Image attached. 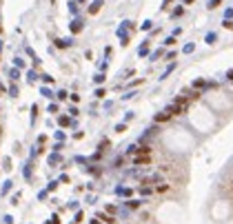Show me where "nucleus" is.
Instances as JSON below:
<instances>
[{
  "label": "nucleus",
  "instance_id": "1",
  "mask_svg": "<svg viewBox=\"0 0 233 224\" xmlns=\"http://www.w3.org/2000/svg\"><path fill=\"white\" fill-rule=\"evenodd\" d=\"M100 4H102V0H95V2L91 4V9H89V11H91V13H95V11L100 9Z\"/></svg>",
  "mask_w": 233,
  "mask_h": 224
},
{
  "label": "nucleus",
  "instance_id": "2",
  "mask_svg": "<svg viewBox=\"0 0 233 224\" xmlns=\"http://www.w3.org/2000/svg\"><path fill=\"white\" fill-rule=\"evenodd\" d=\"M213 40H215V33H209V36H207V42H209V44H211Z\"/></svg>",
  "mask_w": 233,
  "mask_h": 224
},
{
  "label": "nucleus",
  "instance_id": "3",
  "mask_svg": "<svg viewBox=\"0 0 233 224\" xmlns=\"http://www.w3.org/2000/svg\"><path fill=\"white\" fill-rule=\"evenodd\" d=\"M224 27H226V29H233V22H229V20H224Z\"/></svg>",
  "mask_w": 233,
  "mask_h": 224
},
{
  "label": "nucleus",
  "instance_id": "4",
  "mask_svg": "<svg viewBox=\"0 0 233 224\" xmlns=\"http://www.w3.org/2000/svg\"><path fill=\"white\" fill-rule=\"evenodd\" d=\"M184 2H193V0H184Z\"/></svg>",
  "mask_w": 233,
  "mask_h": 224
},
{
  "label": "nucleus",
  "instance_id": "5",
  "mask_svg": "<svg viewBox=\"0 0 233 224\" xmlns=\"http://www.w3.org/2000/svg\"><path fill=\"white\" fill-rule=\"evenodd\" d=\"M0 31H2V27H0Z\"/></svg>",
  "mask_w": 233,
  "mask_h": 224
},
{
  "label": "nucleus",
  "instance_id": "6",
  "mask_svg": "<svg viewBox=\"0 0 233 224\" xmlns=\"http://www.w3.org/2000/svg\"><path fill=\"white\" fill-rule=\"evenodd\" d=\"M93 224H98V222H93Z\"/></svg>",
  "mask_w": 233,
  "mask_h": 224
}]
</instances>
